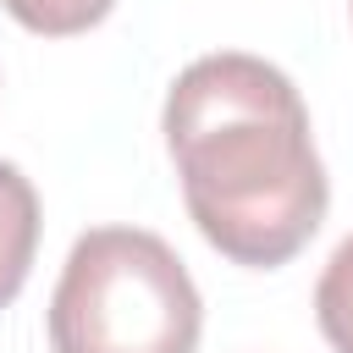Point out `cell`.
Wrapping results in <instances>:
<instances>
[{"instance_id": "3957f363", "label": "cell", "mask_w": 353, "mask_h": 353, "mask_svg": "<svg viewBox=\"0 0 353 353\" xmlns=\"http://www.w3.org/2000/svg\"><path fill=\"white\" fill-rule=\"evenodd\" d=\"M33 254H39V193L11 160H0V309L17 303V292L28 287Z\"/></svg>"}, {"instance_id": "7a4b0ae2", "label": "cell", "mask_w": 353, "mask_h": 353, "mask_svg": "<svg viewBox=\"0 0 353 353\" xmlns=\"http://www.w3.org/2000/svg\"><path fill=\"white\" fill-rule=\"evenodd\" d=\"M50 353H193L204 298L160 232L94 226L50 292Z\"/></svg>"}, {"instance_id": "5b68a950", "label": "cell", "mask_w": 353, "mask_h": 353, "mask_svg": "<svg viewBox=\"0 0 353 353\" xmlns=\"http://www.w3.org/2000/svg\"><path fill=\"white\" fill-rule=\"evenodd\" d=\"M28 33H44V39H72V33H88L94 22L110 17L116 0H0Z\"/></svg>"}, {"instance_id": "6da1fadb", "label": "cell", "mask_w": 353, "mask_h": 353, "mask_svg": "<svg viewBox=\"0 0 353 353\" xmlns=\"http://www.w3.org/2000/svg\"><path fill=\"white\" fill-rule=\"evenodd\" d=\"M165 149L199 237L248 270H276L309 248L331 182L314 154L309 105L259 55L221 50L176 72L165 94Z\"/></svg>"}, {"instance_id": "277c9868", "label": "cell", "mask_w": 353, "mask_h": 353, "mask_svg": "<svg viewBox=\"0 0 353 353\" xmlns=\"http://www.w3.org/2000/svg\"><path fill=\"white\" fill-rule=\"evenodd\" d=\"M314 320L331 353H353V232L331 248L320 281H314Z\"/></svg>"}]
</instances>
